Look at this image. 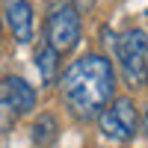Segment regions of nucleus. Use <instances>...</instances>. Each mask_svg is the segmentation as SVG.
Here are the masks:
<instances>
[{
	"label": "nucleus",
	"mask_w": 148,
	"mask_h": 148,
	"mask_svg": "<svg viewBox=\"0 0 148 148\" xmlns=\"http://www.w3.org/2000/svg\"><path fill=\"white\" fill-rule=\"evenodd\" d=\"M80 42V15L65 0H51V15H47V45L56 53H68Z\"/></svg>",
	"instance_id": "2"
},
{
	"label": "nucleus",
	"mask_w": 148,
	"mask_h": 148,
	"mask_svg": "<svg viewBox=\"0 0 148 148\" xmlns=\"http://www.w3.org/2000/svg\"><path fill=\"white\" fill-rule=\"evenodd\" d=\"M59 89H62V101L68 113L89 121L101 116V110L113 101V92H116L113 65L101 53H86L65 68Z\"/></svg>",
	"instance_id": "1"
},
{
	"label": "nucleus",
	"mask_w": 148,
	"mask_h": 148,
	"mask_svg": "<svg viewBox=\"0 0 148 148\" xmlns=\"http://www.w3.org/2000/svg\"><path fill=\"white\" fill-rule=\"evenodd\" d=\"M142 130H145V136H148V110H145V119H142Z\"/></svg>",
	"instance_id": "10"
},
{
	"label": "nucleus",
	"mask_w": 148,
	"mask_h": 148,
	"mask_svg": "<svg viewBox=\"0 0 148 148\" xmlns=\"http://www.w3.org/2000/svg\"><path fill=\"white\" fill-rule=\"evenodd\" d=\"M121 71H125V80L130 86H139L145 80L148 71V33L145 30H127L116 45Z\"/></svg>",
	"instance_id": "4"
},
{
	"label": "nucleus",
	"mask_w": 148,
	"mask_h": 148,
	"mask_svg": "<svg viewBox=\"0 0 148 148\" xmlns=\"http://www.w3.org/2000/svg\"><path fill=\"white\" fill-rule=\"evenodd\" d=\"M3 89H6V98L12 110H15V116H27L30 110H36V89L24 80V77H3Z\"/></svg>",
	"instance_id": "6"
},
{
	"label": "nucleus",
	"mask_w": 148,
	"mask_h": 148,
	"mask_svg": "<svg viewBox=\"0 0 148 148\" xmlns=\"http://www.w3.org/2000/svg\"><path fill=\"white\" fill-rule=\"evenodd\" d=\"M36 65H39L42 80L51 86V83L56 80V71H59V53L53 51L51 45H42L39 51H36Z\"/></svg>",
	"instance_id": "7"
},
{
	"label": "nucleus",
	"mask_w": 148,
	"mask_h": 148,
	"mask_svg": "<svg viewBox=\"0 0 148 148\" xmlns=\"http://www.w3.org/2000/svg\"><path fill=\"white\" fill-rule=\"evenodd\" d=\"M145 80H148V71H145Z\"/></svg>",
	"instance_id": "12"
},
{
	"label": "nucleus",
	"mask_w": 148,
	"mask_h": 148,
	"mask_svg": "<svg viewBox=\"0 0 148 148\" xmlns=\"http://www.w3.org/2000/svg\"><path fill=\"white\" fill-rule=\"evenodd\" d=\"M6 21L12 27V36L21 45L33 42V6H30V0H6Z\"/></svg>",
	"instance_id": "5"
},
{
	"label": "nucleus",
	"mask_w": 148,
	"mask_h": 148,
	"mask_svg": "<svg viewBox=\"0 0 148 148\" xmlns=\"http://www.w3.org/2000/svg\"><path fill=\"white\" fill-rule=\"evenodd\" d=\"M15 110H12L9 98H6V89H3V80H0V133H6L12 125H15Z\"/></svg>",
	"instance_id": "9"
},
{
	"label": "nucleus",
	"mask_w": 148,
	"mask_h": 148,
	"mask_svg": "<svg viewBox=\"0 0 148 148\" xmlns=\"http://www.w3.org/2000/svg\"><path fill=\"white\" fill-rule=\"evenodd\" d=\"M56 133H59V125L53 116H39V121L33 125V142L36 145H53L56 142Z\"/></svg>",
	"instance_id": "8"
},
{
	"label": "nucleus",
	"mask_w": 148,
	"mask_h": 148,
	"mask_svg": "<svg viewBox=\"0 0 148 148\" xmlns=\"http://www.w3.org/2000/svg\"><path fill=\"white\" fill-rule=\"evenodd\" d=\"M101 133L113 142H130L136 136V104L133 98H113L98 116Z\"/></svg>",
	"instance_id": "3"
},
{
	"label": "nucleus",
	"mask_w": 148,
	"mask_h": 148,
	"mask_svg": "<svg viewBox=\"0 0 148 148\" xmlns=\"http://www.w3.org/2000/svg\"><path fill=\"white\" fill-rule=\"evenodd\" d=\"M92 3H95V0H77V6H83V9H86V6H92Z\"/></svg>",
	"instance_id": "11"
}]
</instances>
